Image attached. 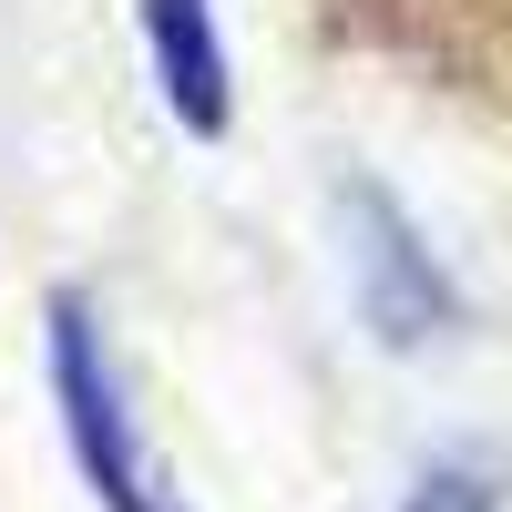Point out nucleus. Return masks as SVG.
<instances>
[{"mask_svg": "<svg viewBox=\"0 0 512 512\" xmlns=\"http://www.w3.org/2000/svg\"><path fill=\"white\" fill-rule=\"evenodd\" d=\"M308 21L349 52L410 62L451 93L512 113V0H308Z\"/></svg>", "mask_w": 512, "mask_h": 512, "instance_id": "f257e3e1", "label": "nucleus"}, {"mask_svg": "<svg viewBox=\"0 0 512 512\" xmlns=\"http://www.w3.org/2000/svg\"><path fill=\"white\" fill-rule=\"evenodd\" d=\"M52 400H62L72 461H82V482L103 492V512H185L175 492H164L144 431H134L123 369H113V349H103V328H93L82 297H52Z\"/></svg>", "mask_w": 512, "mask_h": 512, "instance_id": "f03ea898", "label": "nucleus"}, {"mask_svg": "<svg viewBox=\"0 0 512 512\" xmlns=\"http://www.w3.org/2000/svg\"><path fill=\"white\" fill-rule=\"evenodd\" d=\"M338 216H349V287H359V318L379 328V349H431L461 318L441 256L420 246V226L379 185H338Z\"/></svg>", "mask_w": 512, "mask_h": 512, "instance_id": "7ed1b4c3", "label": "nucleus"}, {"mask_svg": "<svg viewBox=\"0 0 512 512\" xmlns=\"http://www.w3.org/2000/svg\"><path fill=\"white\" fill-rule=\"evenodd\" d=\"M144 52H154V82L175 103V123L216 144L236 123V72H226V41H216V0H144Z\"/></svg>", "mask_w": 512, "mask_h": 512, "instance_id": "20e7f679", "label": "nucleus"}, {"mask_svg": "<svg viewBox=\"0 0 512 512\" xmlns=\"http://www.w3.org/2000/svg\"><path fill=\"white\" fill-rule=\"evenodd\" d=\"M400 512H502V492H492V472H472V461H431Z\"/></svg>", "mask_w": 512, "mask_h": 512, "instance_id": "39448f33", "label": "nucleus"}]
</instances>
